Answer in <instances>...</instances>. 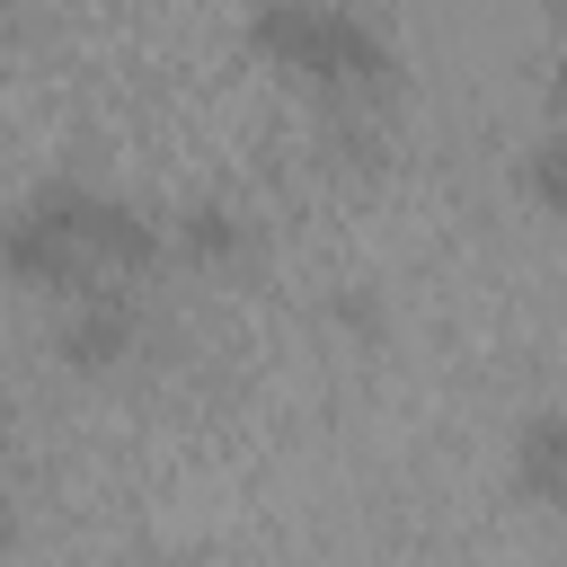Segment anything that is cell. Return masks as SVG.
<instances>
[{"label":"cell","instance_id":"obj_7","mask_svg":"<svg viewBox=\"0 0 567 567\" xmlns=\"http://www.w3.org/2000/svg\"><path fill=\"white\" fill-rule=\"evenodd\" d=\"M549 115H558V124H567V53H558V62H549Z\"/></svg>","mask_w":567,"mask_h":567},{"label":"cell","instance_id":"obj_2","mask_svg":"<svg viewBox=\"0 0 567 567\" xmlns=\"http://www.w3.org/2000/svg\"><path fill=\"white\" fill-rule=\"evenodd\" d=\"M18 213H35V221H44L89 275H133V266L159 257V221H151L133 195L89 186V177H44V186H27Z\"/></svg>","mask_w":567,"mask_h":567},{"label":"cell","instance_id":"obj_1","mask_svg":"<svg viewBox=\"0 0 567 567\" xmlns=\"http://www.w3.org/2000/svg\"><path fill=\"white\" fill-rule=\"evenodd\" d=\"M248 44L284 71H301L328 106H381L399 89V44L381 35V18H354V9H257L248 18Z\"/></svg>","mask_w":567,"mask_h":567},{"label":"cell","instance_id":"obj_3","mask_svg":"<svg viewBox=\"0 0 567 567\" xmlns=\"http://www.w3.org/2000/svg\"><path fill=\"white\" fill-rule=\"evenodd\" d=\"M133 346H142V310H133V292H124V284H89V292H71V301H62L53 354H62L71 372H115Z\"/></svg>","mask_w":567,"mask_h":567},{"label":"cell","instance_id":"obj_4","mask_svg":"<svg viewBox=\"0 0 567 567\" xmlns=\"http://www.w3.org/2000/svg\"><path fill=\"white\" fill-rule=\"evenodd\" d=\"M505 470H514V487H523L532 505H567V408H532V416L514 425Z\"/></svg>","mask_w":567,"mask_h":567},{"label":"cell","instance_id":"obj_5","mask_svg":"<svg viewBox=\"0 0 567 567\" xmlns=\"http://www.w3.org/2000/svg\"><path fill=\"white\" fill-rule=\"evenodd\" d=\"M248 248V221L230 213V204H186L177 213V257H195V266H230Z\"/></svg>","mask_w":567,"mask_h":567},{"label":"cell","instance_id":"obj_6","mask_svg":"<svg viewBox=\"0 0 567 567\" xmlns=\"http://www.w3.org/2000/svg\"><path fill=\"white\" fill-rule=\"evenodd\" d=\"M523 195L540 213H567V124H549L532 151H523Z\"/></svg>","mask_w":567,"mask_h":567}]
</instances>
